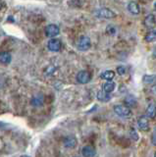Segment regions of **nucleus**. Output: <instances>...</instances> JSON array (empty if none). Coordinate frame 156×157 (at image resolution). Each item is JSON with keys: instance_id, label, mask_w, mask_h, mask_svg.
I'll list each match as a JSON object with an SVG mask.
<instances>
[{"instance_id": "1", "label": "nucleus", "mask_w": 156, "mask_h": 157, "mask_svg": "<svg viewBox=\"0 0 156 157\" xmlns=\"http://www.w3.org/2000/svg\"><path fill=\"white\" fill-rule=\"evenodd\" d=\"M94 15L98 18H104V19H113L116 17V13L112 11L109 8H99L94 12Z\"/></svg>"}, {"instance_id": "2", "label": "nucleus", "mask_w": 156, "mask_h": 157, "mask_svg": "<svg viewBox=\"0 0 156 157\" xmlns=\"http://www.w3.org/2000/svg\"><path fill=\"white\" fill-rule=\"evenodd\" d=\"M114 112L121 118H130L131 116V109L126 105H115Z\"/></svg>"}, {"instance_id": "3", "label": "nucleus", "mask_w": 156, "mask_h": 157, "mask_svg": "<svg viewBox=\"0 0 156 157\" xmlns=\"http://www.w3.org/2000/svg\"><path fill=\"white\" fill-rule=\"evenodd\" d=\"M91 46V41H90V38L89 36H82L79 38L77 43V47L79 50L81 51H86L89 50Z\"/></svg>"}, {"instance_id": "4", "label": "nucleus", "mask_w": 156, "mask_h": 157, "mask_svg": "<svg viewBox=\"0 0 156 157\" xmlns=\"http://www.w3.org/2000/svg\"><path fill=\"white\" fill-rule=\"evenodd\" d=\"M91 80V75L89 72L87 71H81L78 73L77 75V82L79 83H82V85H85V83H87Z\"/></svg>"}, {"instance_id": "5", "label": "nucleus", "mask_w": 156, "mask_h": 157, "mask_svg": "<svg viewBox=\"0 0 156 157\" xmlns=\"http://www.w3.org/2000/svg\"><path fill=\"white\" fill-rule=\"evenodd\" d=\"M60 33V29L56 25H48V26L45 28V34L48 37H54L56 36H58Z\"/></svg>"}, {"instance_id": "6", "label": "nucleus", "mask_w": 156, "mask_h": 157, "mask_svg": "<svg viewBox=\"0 0 156 157\" xmlns=\"http://www.w3.org/2000/svg\"><path fill=\"white\" fill-rule=\"evenodd\" d=\"M47 47L49 49L50 51L52 52H58L61 49L62 47V44H61V41L59 39H56V38H52L50 39L49 41L47 43Z\"/></svg>"}, {"instance_id": "7", "label": "nucleus", "mask_w": 156, "mask_h": 157, "mask_svg": "<svg viewBox=\"0 0 156 157\" xmlns=\"http://www.w3.org/2000/svg\"><path fill=\"white\" fill-rule=\"evenodd\" d=\"M138 126L140 131H148L149 130V123L148 118L144 116H140L138 120Z\"/></svg>"}, {"instance_id": "8", "label": "nucleus", "mask_w": 156, "mask_h": 157, "mask_svg": "<svg viewBox=\"0 0 156 157\" xmlns=\"http://www.w3.org/2000/svg\"><path fill=\"white\" fill-rule=\"evenodd\" d=\"M144 26L147 29H153L156 26V19L153 14H149L144 18L143 21Z\"/></svg>"}, {"instance_id": "9", "label": "nucleus", "mask_w": 156, "mask_h": 157, "mask_svg": "<svg viewBox=\"0 0 156 157\" xmlns=\"http://www.w3.org/2000/svg\"><path fill=\"white\" fill-rule=\"evenodd\" d=\"M145 116L148 119H155L156 117V104L155 103H150V104L146 108Z\"/></svg>"}, {"instance_id": "10", "label": "nucleus", "mask_w": 156, "mask_h": 157, "mask_svg": "<svg viewBox=\"0 0 156 157\" xmlns=\"http://www.w3.org/2000/svg\"><path fill=\"white\" fill-rule=\"evenodd\" d=\"M63 142H64V145L67 148H74L77 145V140H76V137L73 136H69L65 137V140Z\"/></svg>"}, {"instance_id": "11", "label": "nucleus", "mask_w": 156, "mask_h": 157, "mask_svg": "<svg viewBox=\"0 0 156 157\" xmlns=\"http://www.w3.org/2000/svg\"><path fill=\"white\" fill-rule=\"evenodd\" d=\"M82 154L85 157H93L95 155V149L91 145H86L82 150Z\"/></svg>"}, {"instance_id": "12", "label": "nucleus", "mask_w": 156, "mask_h": 157, "mask_svg": "<svg viewBox=\"0 0 156 157\" xmlns=\"http://www.w3.org/2000/svg\"><path fill=\"white\" fill-rule=\"evenodd\" d=\"M128 10H129V12L131 13L133 15H138L140 12L139 5L136 2H135V1H131L128 4Z\"/></svg>"}, {"instance_id": "13", "label": "nucleus", "mask_w": 156, "mask_h": 157, "mask_svg": "<svg viewBox=\"0 0 156 157\" xmlns=\"http://www.w3.org/2000/svg\"><path fill=\"white\" fill-rule=\"evenodd\" d=\"M97 99L101 102H108L111 99V95H110V93L106 92L104 90H99L97 92Z\"/></svg>"}, {"instance_id": "14", "label": "nucleus", "mask_w": 156, "mask_h": 157, "mask_svg": "<svg viewBox=\"0 0 156 157\" xmlns=\"http://www.w3.org/2000/svg\"><path fill=\"white\" fill-rule=\"evenodd\" d=\"M12 60V56L9 52L3 51L0 52V63L1 64H9Z\"/></svg>"}, {"instance_id": "15", "label": "nucleus", "mask_w": 156, "mask_h": 157, "mask_svg": "<svg viewBox=\"0 0 156 157\" xmlns=\"http://www.w3.org/2000/svg\"><path fill=\"white\" fill-rule=\"evenodd\" d=\"M114 77H115V72L111 70H107L100 75V78L106 81H112L114 78Z\"/></svg>"}, {"instance_id": "16", "label": "nucleus", "mask_w": 156, "mask_h": 157, "mask_svg": "<svg viewBox=\"0 0 156 157\" xmlns=\"http://www.w3.org/2000/svg\"><path fill=\"white\" fill-rule=\"evenodd\" d=\"M115 82H111V81H108L107 82H105L103 86H102V88H103V90L106 91V92H108V93H111L112 91H113L115 90Z\"/></svg>"}, {"instance_id": "17", "label": "nucleus", "mask_w": 156, "mask_h": 157, "mask_svg": "<svg viewBox=\"0 0 156 157\" xmlns=\"http://www.w3.org/2000/svg\"><path fill=\"white\" fill-rule=\"evenodd\" d=\"M143 81L147 85H156V75H144Z\"/></svg>"}, {"instance_id": "18", "label": "nucleus", "mask_w": 156, "mask_h": 157, "mask_svg": "<svg viewBox=\"0 0 156 157\" xmlns=\"http://www.w3.org/2000/svg\"><path fill=\"white\" fill-rule=\"evenodd\" d=\"M144 40L146 42H152L156 40V29H152V31H150L149 33H146Z\"/></svg>"}, {"instance_id": "19", "label": "nucleus", "mask_w": 156, "mask_h": 157, "mask_svg": "<svg viewBox=\"0 0 156 157\" xmlns=\"http://www.w3.org/2000/svg\"><path fill=\"white\" fill-rule=\"evenodd\" d=\"M42 103H43V96L42 95L38 94V95H36V96L32 97V104L33 106H40V105H42Z\"/></svg>"}, {"instance_id": "20", "label": "nucleus", "mask_w": 156, "mask_h": 157, "mask_svg": "<svg viewBox=\"0 0 156 157\" xmlns=\"http://www.w3.org/2000/svg\"><path fill=\"white\" fill-rule=\"evenodd\" d=\"M125 103H126V106H128L129 108L134 107L136 105V100L133 95H129L125 98Z\"/></svg>"}, {"instance_id": "21", "label": "nucleus", "mask_w": 156, "mask_h": 157, "mask_svg": "<svg viewBox=\"0 0 156 157\" xmlns=\"http://www.w3.org/2000/svg\"><path fill=\"white\" fill-rule=\"evenodd\" d=\"M130 136H131V139H133L134 140H139V135H138V132H136V131L134 129V128H131Z\"/></svg>"}, {"instance_id": "22", "label": "nucleus", "mask_w": 156, "mask_h": 157, "mask_svg": "<svg viewBox=\"0 0 156 157\" xmlns=\"http://www.w3.org/2000/svg\"><path fill=\"white\" fill-rule=\"evenodd\" d=\"M106 33L108 34H112V36H113V34L116 33V29L112 26V25H108L106 28Z\"/></svg>"}, {"instance_id": "23", "label": "nucleus", "mask_w": 156, "mask_h": 157, "mask_svg": "<svg viewBox=\"0 0 156 157\" xmlns=\"http://www.w3.org/2000/svg\"><path fill=\"white\" fill-rule=\"evenodd\" d=\"M151 141H152L153 145H156V126L152 131V136H151Z\"/></svg>"}, {"instance_id": "24", "label": "nucleus", "mask_w": 156, "mask_h": 157, "mask_svg": "<svg viewBox=\"0 0 156 157\" xmlns=\"http://www.w3.org/2000/svg\"><path fill=\"white\" fill-rule=\"evenodd\" d=\"M117 72H118L119 75H124V74L126 73V68L123 67V66H119L118 68H117Z\"/></svg>"}, {"instance_id": "25", "label": "nucleus", "mask_w": 156, "mask_h": 157, "mask_svg": "<svg viewBox=\"0 0 156 157\" xmlns=\"http://www.w3.org/2000/svg\"><path fill=\"white\" fill-rule=\"evenodd\" d=\"M152 56L154 57V58H156V46L154 47V49H153V52H152Z\"/></svg>"}, {"instance_id": "26", "label": "nucleus", "mask_w": 156, "mask_h": 157, "mask_svg": "<svg viewBox=\"0 0 156 157\" xmlns=\"http://www.w3.org/2000/svg\"><path fill=\"white\" fill-rule=\"evenodd\" d=\"M152 91H153V92L155 93V94H156V85L152 87Z\"/></svg>"}, {"instance_id": "27", "label": "nucleus", "mask_w": 156, "mask_h": 157, "mask_svg": "<svg viewBox=\"0 0 156 157\" xmlns=\"http://www.w3.org/2000/svg\"><path fill=\"white\" fill-rule=\"evenodd\" d=\"M154 9H155V11H156V1L154 2Z\"/></svg>"}, {"instance_id": "28", "label": "nucleus", "mask_w": 156, "mask_h": 157, "mask_svg": "<svg viewBox=\"0 0 156 157\" xmlns=\"http://www.w3.org/2000/svg\"><path fill=\"white\" fill-rule=\"evenodd\" d=\"M21 157H30V156H27V155H23V156H21Z\"/></svg>"}, {"instance_id": "29", "label": "nucleus", "mask_w": 156, "mask_h": 157, "mask_svg": "<svg viewBox=\"0 0 156 157\" xmlns=\"http://www.w3.org/2000/svg\"><path fill=\"white\" fill-rule=\"evenodd\" d=\"M154 157H156V152H155V154H154Z\"/></svg>"}]
</instances>
